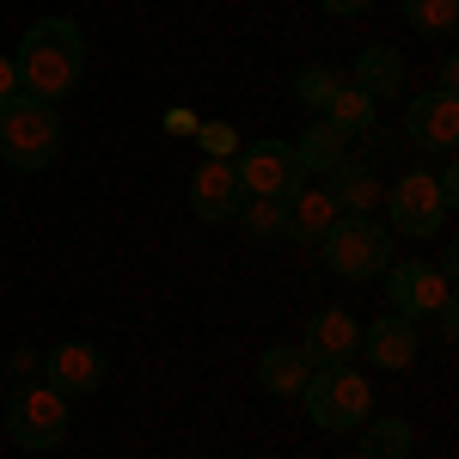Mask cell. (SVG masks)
Instances as JSON below:
<instances>
[{"instance_id": "6da1fadb", "label": "cell", "mask_w": 459, "mask_h": 459, "mask_svg": "<svg viewBox=\"0 0 459 459\" xmlns=\"http://www.w3.org/2000/svg\"><path fill=\"white\" fill-rule=\"evenodd\" d=\"M19 92L25 99H43V105H62L74 86H80V68H86V37L74 19H37L31 31L19 37Z\"/></svg>"}, {"instance_id": "7a4b0ae2", "label": "cell", "mask_w": 459, "mask_h": 459, "mask_svg": "<svg viewBox=\"0 0 459 459\" xmlns=\"http://www.w3.org/2000/svg\"><path fill=\"white\" fill-rule=\"evenodd\" d=\"M300 404H307L313 429H325V435H355V429L374 417V386L355 374L350 361H337V368H313L307 374Z\"/></svg>"}, {"instance_id": "3957f363", "label": "cell", "mask_w": 459, "mask_h": 459, "mask_svg": "<svg viewBox=\"0 0 459 459\" xmlns=\"http://www.w3.org/2000/svg\"><path fill=\"white\" fill-rule=\"evenodd\" d=\"M62 153V117L43 99H13L0 110V160L13 172H43Z\"/></svg>"}, {"instance_id": "277c9868", "label": "cell", "mask_w": 459, "mask_h": 459, "mask_svg": "<svg viewBox=\"0 0 459 459\" xmlns=\"http://www.w3.org/2000/svg\"><path fill=\"white\" fill-rule=\"evenodd\" d=\"M392 239L398 233H386L374 214H343L318 246H325V264L343 282H374V276H386V264H392Z\"/></svg>"}, {"instance_id": "5b68a950", "label": "cell", "mask_w": 459, "mask_h": 459, "mask_svg": "<svg viewBox=\"0 0 459 459\" xmlns=\"http://www.w3.org/2000/svg\"><path fill=\"white\" fill-rule=\"evenodd\" d=\"M6 435H13L19 447H31V454L62 447V441H68V398L49 392V386H19L6 398Z\"/></svg>"}, {"instance_id": "8992f818", "label": "cell", "mask_w": 459, "mask_h": 459, "mask_svg": "<svg viewBox=\"0 0 459 459\" xmlns=\"http://www.w3.org/2000/svg\"><path fill=\"white\" fill-rule=\"evenodd\" d=\"M233 172H239V184H246V196H276V203H288V196L307 184V172H300V160H294L288 142L239 147V153H233Z\"/></svg>"}, {"instance_id": "52a82bcc", "label": "cell", "mask_w": 459, "mask_h": 459, "mask_svg": "<svg viewBox=\"0 0 459 459\" xmlns=\"http://www.w3.org/2000/svg\"><path fill=\"white\" fill-rule=\"evenodd\" d=\"M386 209H392V233H404V239H435L447 227V203L435 190V172H404L392 184Z\"/></svg>"}, {"instance_id": "ba28073f", "label": "cell", "mask_w": 459, "mask_h": 459, "mask_svg": "<svg viewBox=\"0 0 459 459\" xmlns=\"http://www.w3.org/2000/svg\"><path fill=\"white\" fill-rule=\"evenodd\" d=\"M386 300H392L398 318L423 325V318H435L454 300V282H447L435 264H386Z\"/></svg>"}, {"instance_id": "9c48e42d", "label": "cell", "mask_w": 459, "mask_h": 459, "mask_svg": "<svg viewBox=\"0 0 459 459\" xmlns=\"http://www.w3.org/2000/svg\"><path fill=\"white\" fill-rule=\"evenodd\" d=\"M105 374H110V361L99 343H56L49 361H43V380L62 398H92V392L105 386Z\"/></svg>"}, {"instance_id": "30bf717a", "label": "cell", "mask_w": 459, "mask_h": 459, "mask_svg": "<svg viewBox=\"0 0 459 459\" xmlns=\"http://www.w3.org/2000/svg\"><path fill=\"white\" fill-rule=\"evenodd\" d=\"M246 203V184L233 172V160H203L196 172H190V214L196 221H214V227H227L233 214Z\"/></svg>"}, {"instance_id": "8fae6325", "label": "cell", "mask_w": 459, "mask_h": 459, "mask_svg": "<svg viewBox=\"0 0 459 459\" xmlns=\"http://www.w3.org/2000/svg\"><path fill=\"white\" fill-rule=\"evenodd\" d=\"M404 142H417L423 153H454L459 147V99L454 92H423L404 105Z\"/></svg>"}, {"instance_id": "7c38bea8", "label": "cell", "mask_w": 459, "mask_h": 459, "mask_svg": "<svg viewBox=\"0 0 459 459\" xmlns=\"http://www.w3.org/2000/svg\"><path fill=\"white\" fill-rule=\"evenodd\" d=\"M361 350V325H355L343 307H318L307 318V337H300V355L313 361V368H337V361H355Z\"/></svg>"}, {"instance_id": "4fadbf2b", "label": "cell", "mask_w": 459, "mask_h": 459, "mask_svg": "<svg viewBox=\"0 0 459 459\" xmlns=\"http://www.w3.org/2000/svg\"><path fill=\"white\" fill-rule=\"evenodd\" d=\"M417 343H423V325L386 313V318H374V325L361 331V350H355V355H368L374 368L398 374V368H411V361H417Z\"/></svg>"}, {"instance_id": "5bb4252c", "label": "cell", "mask_w": 459, "mask_h": 459, "mask_svg": "<svg viewBox=\"0 0 459 459\" xmlns=\"http://www.w3.org/2000/svg\"><path fill=\"white\" fill-rule=\"evenodd\" d=\"M343 221V209L325 196V184H300L282 203V239H300V246H318L331 227Z\"/></svg>"}, {"instance_id": "9a60e30c", "label": "cell", "mask_w": 459, "mask_h": 459, "mask_svg": "<svg viewBox=\"0 0 459 459\" xmlns=\"http://www.w3.org/2000/svg\"><path fill=\"white\" fill-rule=\"evenodd\" d=\"M404 80H411L404 56L386 49V43H368V49L355 56V80H350V86H361L368 99H392V92H404Z\"/></svg>"}, {"instance_id": "2e32d148", "label": "cell", "mask_w": 459, "mask_h": 459, "mask_svg": "<svg viewBox=\"0 0 459 459\" xmlns=\"http://www.w3.org/2000/svg\"><path fill=\"white\" fill-rule=\"evenodd\" d=\"M307 374H313V361L300 355V343H276V350L257 355V386L270 392V398H300Z\"/></svg>"}, {"instance_id": "e0dca14e", "label": "cell", "mask_w": 459, "mask_h": 459, "mask_svg": "<svg viewBox=\"0 0 459 459\" xmlns=\"http://www.w3.org/2000/svg\"><path fill=\"white\" fill-rule=\"evenodd\" d=\"M325 196H331L343 214H374V203H380V178H374V166L343 160L337 172H325Z\"/></svg>"}, {"instance_id": "ac0fdd59", "label": "cell", "mask_w": 459, "mask_h": 459, "mask_svg": "<svg viewBox=\"0 0 459 459\" xmlns=\"http://www.w3.org/2000/svg\"><path fill=\"white\" fill-rule=\"evenodd\" d=\"M318 110H325L318 123H331L343 142H355V135H368V129H374V99H368L361 86H337V92H331Z\"/></svg>"}, {"instance_id": "d6986e66", "label": "cell", "mask_w": 459, "mask_h": 459, "mask_svg": "<svg viewBox=\"0 0 459 459\" xmlns=\"http://www.w3.org/2000/svg\"><path fill=\"white\" fill-rule=\"evenodd\" d=\"M355 435H361V459H411V447H417V429L404 417H374Z\"/></svg>"}, {"instance_id": "ffe728a7", "label": "cell", "mask_w": 459, "mask_h": 459, "mask_svg": "<svg viewBox=\"0 0 459 459\" xmlns=\"http://www.w3.org/2000/svg\"><path fill=\"white\" fill-rule=\"evenodd\" d=\"M294 160H300V172H337V166L350 160V142H343L331 123H313V129L294 142Z\"/></svg>"}, {"instance_id": "44dd1931", "label": "cell", "mask_w": 459, "mask_h": 459, "mask_svg": "<svg viewBox=\"0 0 459 459\" xmlns=\"http://www.w3.org/2000/svg\"><path fill=\"white\" fill-rule=\"evenodd\" d=\"M404 25L423 31V37H454L459 0H404Z\"/></svg>"}, {"instance_id": "7402d4cb", "label": "cell", "mask_w": 459, "mask_h": 459, "mask_svg": "<svg viewBox=\"0 0 459 459\" xmlns=\"http://www.w3.org/2000/svg\"><path fill=\"white\" fill-rule=\"evenodd\" d=\"M233 221L246 227V239H276V233H282V203H276V196H246Z\"/></svg>"}, {"instance_id": "603a6c76", "label": "cell", "mask_w": 459, "mask_h": 459, "mask_svg": "<svg viewBox=\"0 0 459 459\" xmlns=\"http://www.w3.org/2000/svg\"><path fill=\"white\" fill-rule=\"evenodd\" d=\"M196 142H203L209 160H233V153H239V129H233V123H203Z\"/></svg>"}, {"instance_id": "cb8c5ba5", "label": "cell", "mask_w": 459, "mask_h": 459, "mask_svg": "<svg viewBox=\"0 0 459 459\" xmlns=\"http://www.w3.org/2000/svg\"><path fill=\"white\" fill-rule=\"evenodd\" d=\"M337 86H343V80H337V74H331V68H307V74H300V80H294V92H300L307 105H325V99H331Z\"/></svg>"}, {"instance_id": "d4e9b609", "label": "cell", "mask_w": 459, "mask_h": 459, "mask_svg": "<svg viewBox=\"0 0 459 459\" xmlns=\"http://www.w3.org/2000/svg\"><path fill=\"white\" fill-rule=\"evenodd\" d=\"M355 142L368 147V166H380V160H386V153H392V135H386V129H380V123H374L368 135H355Z\"/></svg>"}, {"instance_id": "484cf974", "label": "cell", "mask_w": 459, "mask_h": 459, "mask_svg": "<svg viewBox=\"0 0 459 459\" xmlns=\"http://www.w3.org/2000/svg\"><path fill=\"white\" fill-rule=\"evenodd\" d=\"M13 99H25L19 92V68H13V56H0V110L13 105Z\"/></svg>"}, {"instance_id": "4316f807", "label": "cell", "mask_w": 459, "mask_h": 459, "mask_svg": "<svg viewBox=\"0 0 459 459\" xmlns=\"http://www.w3.org/2000/svg\"><path fill=\"white\" fill-rule=\"evenodd\" d=\"M331 19H361V13H374V0H318Z\"/></svg>"}, {"instance_id": "83f0119b", "label": "cell", "mask_w": 459, "mask_h": 459, "mask_svg": "<svg viewBox=\"0 0 459 459\" xmlns=\"http://www.w3.org/2000/svg\"><path fill=\"white\" fill-rule=\"evenodd\" d=\"M435 331H441V337H447V343H454V337H459V313H454V300H447V307H441V313H435Z\"/></svg>"}, {"instance_id": "f1b7e54d", "label": "cell", "mask_w": 459, "mask_h": 459, "mask_svg": "<svg viewBox=\"0 0 459 459\" xmlns=\"http://www.w3.org/2000/svg\"><path fill=\"white\" fill-rule=\"evenodd\" d=\"M435 80H441L435 92H454V80H459V62H454V56H441V74H435Z\"/></svg>"}, {"instance_id": "f546056e", "label": "cell", "mask_w": 459, "mask_h": 459, "mask_svg": "<svg viewBox=\"0 0 459 459\" xmlns=\"http://www.w3.org/2000/svg\"><path fill=\"white\" fill-rule=\"evenodd\" d=\"M355 459H361V454H355Z\"/></svg>"}]
</instances>
